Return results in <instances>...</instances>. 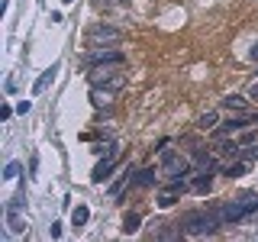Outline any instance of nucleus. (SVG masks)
<instances>
[{
	"mask_svg": "<svg viewBox=\"0 0 258 242\" xmlns=\"http://www.w3.org/2000/svg\"><path fill=\"white\" fill-rule=\"evenodd\" d=\"M220 226L223 223H220V216H216V210H190L181 220V232L190 236V239H200V236H213Z\"/></svg>",
	"mask_w": 258,
	"mask_h": 242,
	"instance_id": "f257e3e1",
	"label": "nucleus"
},
{
	"mask_svg": "<svg viewBox=\"0 0 258 242\" xmlns=\"http://www.w3.org/2000/svg\"><path fill=\"white\" fill-rule=\"evenodd\" d=\"M213 210H216V216H220V223H223V226L239 223V220H245V216H252L255 210H258V194H242V197L226 200V204L213 207Z\"/></svg>",
	"mask_w": 258,
	"mask_h": 242,
	"instance_id": "f03ea898",
	"label": "nucleus"
},
{
	"mask_svg": "<svg viewBox=\"0 0 258 242\" xmlns=\"http://www.w3.org/2000/svg\"><path fill=\"white\" fill-rule=\"evenodd\" d=\"M123 65H97V68L87 71V81L91 87H113V91H123L126 87V71H116Z\"/></svg>",
	"mask_w": 258,
	"mask_h": 242,
	"instance_id": "7ed1b4c3",
	"label": "nucleus"
},
{
	"mask_svg": "<svg viewBox=\"0 0 258 242\" xmlns=\"http://www.w3.org/2000/svg\"><path fill=\"white\" fill-rule=\"evenodd\" d=\"M194 171V161L177 155V152L171 149H161V174L168 177V181H187Z\"/></svg>",
	"mask_w": 258,
	"mask_h": 242,
	"instance_id": "20e7f679",
	"label": "nucleus"
},
{
	"mask_svg": "<svg viewBox=\"0 0 258 242\" xmlns=\"http://www.w3.org/2000/svg\"><path fill=\"white\" fill-rule=\"evenodd\" d=\"M87 45L91 48H100V45H119L123 42V29L110 26V23H94L91 29H87Z\"/></svg>",
	"mask_w": 258,
	"mask_h": 242,
	"instance_id": "39448f33",
	"label": "nucleus"
},
{
	"mask_svg": "<svg viewBox=\"0 0 258 242\" xmlns=\"http://www.w3.org/2000/svg\"><path fill=\"white\" fill-rule=\"evenodd\" d=\"M94 152H97V155H100V152H107V158H100V161H97V168L91 171V181H94V184H103V181L113 174L116 161H119V149L110 142V145H94Z\"/></svg>",
	"mask_w": 258,
	"mask_h": 242,
	"instance_id": "423d86ee",
	"label": "nucleus"
},
{
	"mask_svg": "<svg viewBox=\"0 0 258 242\" xmlns=\"http://www.w3.org/2000/svg\"><path fill=\"white\" fill-rule=\"evenodd\" d=\"M97 65H126V55L113 45H100V48H91L84 55V68H97Z\"/></svg>",
	"mask_w": 258,
	"mask_h": 242,
	"instance_id": "0eeeda50",
	"label": "nucleus"
},
{
	"mask_svg": "<svg viewBox=\"0 0 258 242\" xmlns=\"http://www.w3.org/2000/svg\"><path fill=\"white\" fill-rule=\"evenodd\" d=\"M194 171H197V174H213L216 171V168H220V152H204V149H197V152H194Z\"/></svg>",
	"mask_w": 258,
	"mask_h": 242,
	"instance_id": "6e6552de",
	"label": "nucleus"
},
{
	"mask_svg": "<svg viewBox=\"0 0 258 242\" xmlns=\"http://www.w3.org/2000/svg\"><path fill=\"white\" fill-rule=\"evenodd\" d=\"M184 191H187V184H184V181H171V184H168L165 191L158 194V207H161V210L174 207L177 200H181V194H184Z\"/></svg>",
	"mask_w": 258,
	"mask_h": 242,
	"instance_id": "1a4fd4ad",
	"label": "nucleus"
},
{
	"mask_svg": "<svg viewBox=\"0 0 258 242\" xmlns=\"http://www.w3.org/2000/svg\"><path fill=\"white\" fill-rule=\"evenodd\" d=\"M55 78H58V65H52V68H45L42 75H39V81L32 84V94H36V97H39V94H45V91H48V84H52Z\"/></svg>",
	"mask_w": 258,
	"mask_h": 242,
	"instance_id": "9d476101",
	"label": "nucleus"
},
{
	"mask_svg": "<svg viewBox=\"0 0 258 242\" xmlns=\"http://www.w3.org/2000/svg\"><path fill=\"white\" fill-rule=\"evenodd\" d=\"M248 97H239V94H229V97H223V110H229V113H248Z\"/></svg>",
	"mask_w": 258,
	"mask_h": 242,
	"instance_id": "9b49d317",
	"label": "nucleus"
},
{
	"mask_svg": "<svg viewBox=\"0 0 258 242\" xmlns=\"http://www.w3.org/2000/svg\"><path fill=\"white\" fill-rule=\"evenodd\" d=\"M190 191H194V194H210V191H213V174H197V171H190Z\"/></svg>",
	"mask_w": 258,
	"mask_h": 242,
	"instance_id": "f8f14e48",
	"label": "nucleus"
},
{
	"mask_svg": "<svg viewBox=\"0 0 258 242\" xmlns=\"http://www.w3.org/2000/svg\"><path fill=\"white\" fill-rule=\"evenodd\" d=\"M113 87H91V103L94 107H110L113 103Z\"/></svg>",
	"mask_w": 258,
	"mask_h": 242,
	"instance_id": "ddd939ff",
	"label": "nucleus"
},
{
	"mask_svg": "<svg viewBox=\"0 0 258 242\" xmlns=\"http://www.w3.org/2000/svg\"><path fill=\"white\" fill-rule=\"evenodd\" d=\"M248 165H252L248 158H232L229 165H223V174H226V177H242V174L248 171Z\"/></svg>",
	"mask_w": 258,
	"mask_h": 242,
	"instance_id": "4468645a",
	"label": "nucleus"
},
{
	"mask_svg": "<svg viewBox=\"0 0 258 242\" xmlns=\"http://www.w3.org/2000/svg\"><path fill=\"white\" fill-rule=\"evenodd\" d=\"M216 126H220V113L216 110H207V113L197 116V129H204V133H213Z\"/></svg>",
	"mask_w": 258,
	"mask_h": 242,
	"instance_id": "2eb2a0df",
	"label": "nucleus"
},
{
	"mask_svg": "<svg viewBox=\"0 0 258 242\" xmlns=\"http://www.w3.org/2000/svg\"><path fill=\"white\" fill-rule=\"evenodd\" d=\"M155 168H142V171H136L133 174V188H152L155 184Z\"/></svg>",
	"mask_w": 258,
	"mask_h": 242,
	"instance_id": "dca6fc26",
	"label": "nucleus"
},
{
	"mask_svg": "<svg viewBox=\"0 0 258 242\" xmlns=\"http://www.w3.org/2000/svg\"><path fill=\"white\" fill-rule=\"evenodd\" d=\"M87 220H91V210H87L84 204H78L75 210H71V226H75V229H78V226H84Z\"/></svg>",
	"mask_w": 258,
	"mask_h": 242,
	"instance_id": "f3484780",
	"label": "nucleus"
},
{
	"mask_svg": "<svg viewBox=\"0 0 258 242\" xmlns=\"http://www.w3.org/2000/svg\"><path fill=\"white\" fill-rule=\"evenodd\" d=\"M7 223H10V232H13V236H20V232H23V216H20V210H10V207H7Z\"/></svg>",
	"mask_w": 258,
	"mask_h": 242,
	"instance_id": "a211bd4d",
	"label": "nucleus"
},
{
	"mask_svg": "<svg viewBox=\"0 0 258 242\" xmlns=\"http://www.w3.org/2000/svg\"><path fill=\"white\" fill-rule=\"evenodd\" d=\"M139 223H142V216L139 213H126V220H123V232L129 236V232H136L139 229Z\"/></svg>",
	"mask_w": 258,
	"mask_h": 242,
	"instance_id": "6ab92c4d",
	"label": "nucleus"
},
{
	"mask_svg": "<svg viewBox=\"0 0 258 242\" xmlns=\"http://www.w3.org/2000/svg\"><path fill=\"white\" fill-rule=\"evenodd\" d=\"M20 171H23L20 161H10V165L4 168V177H7V181H16V177H20Z\"/></svg>",
	"mask_w": 258,
	"mask_h": 242,
	"instance_id": "aec40b11",
	"label": "nucleus"
},
{
	"mask_svg": "<svg viewBox=\"0 0 258 242\" xmlns=\"http://www.w3.org/2000/svg\"><path fill=\"white\" fill-rule=\"evenodd\" d=\"M245 97H248L252 103H258V81H252V84L245 87Z\"/></svg>",
	"mask_w": 258,
	"mask_h": 242,
	"instance_id": "412c9836",
	"label": "nucleus"
},
{
	"mask_svg": "<svg viewBox=\"0 0 258 242\" xmlns=\"http://www.w3.org/2000/svg\"><path fill=\"white\" fill-rule=\"evenodd\" d=\"M10 210H23V194H16V197H10Z\"/></svg>",
	"mask_w": 258,
	"mask_h": 242,
	"instance_id": "4be33fe9",
	"label": "nucleus"
},
{
	"mask_svg": "<svg viewBox=\"0 0 258 242\" xmlns=\"http://www.w3.org/2000/svg\"><path fill=\"white\" fill-rule=\"evenodd\" d=\"M48 236L58 239V236H61V223H52V226H48Z\"/></svg>",
	"mask_w": 258,
	"mask_h": 242,
	"instance_id": "5701e85b",
	"label": "nucleus"
},
{
	"mask_svg": "<svg viewBox=\"0 0 258 242\" xmlns=\"http://www.w3.org/2000/svg\"><path fill=\"white\" fill-rule=\"evenodd\" d=\"M32 110V103L29 100H23V103H16V113H23V116H26V113Z\"/></svg>",
	"mask_w": 258,
	"mask_h": 242,
	"instance_id": "b1692460",
	"label": "nucleus"
},
{
	"mask_svg": "<svg viewBox=\"0 0 258 242\" xmlns=\"http://www.w3.org/2000/svg\"><path fill=\"white\" fill-rule=\"evenodd\" d=\"M252 62H258V42L252 45Z\"/></svg>",
	"mask_w": 258,
	"mask_h": 242,
	"instance_id": "393cba45",
	"label": "nucleus"
},
{
	"mask_svg": "<svg viewBox=\"0 0 258 242\" xmlns=\"http://www.w3.org/2000/svg\"><path fill=\"white\" fill-rule=\"evenodd\" d=\"M252 126H258V113H252Z\"/></svg>",
	"mask_w": 258,
	"mask_h": 242,
	"instance_id": "a878e982",
	"label": "nucleus"
},
{
	"mask_svg": "<svg viewBox=\"0 0 258 242\" xmlns=\"http://www.w3.org/2000/svg\"><path fill=\"white\" fill-rule=\"evenodd\" d=\"M64 4H71V0H64Z\"/></svg>",
	"mask_w": 258,
	"mask_h": 242,
	"instance_id": "bb28decb",
	"label": "nucleus"
}]
</instances>
